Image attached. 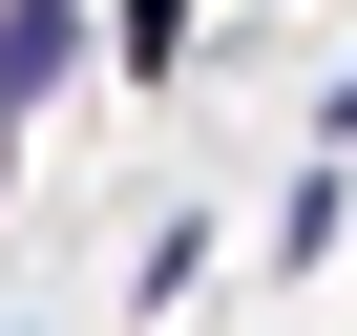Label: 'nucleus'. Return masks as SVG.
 I'll return each mask as SVG.
<instances>
[{"instance_id": "obj_1", "label": "nucleus", "mask_w": 357, "mask_h": 336, "mask_svg": "<svg viewBox=\"0 0 357 336\" xmlns=\"http://www.w3.org/2000/svg\"><path fill=\"white\" fill-rule=\"evenodd\" d=\"M63 63H84V0H0V105H43Z\"/></svg>"}, {"instance_id": "obj_2", "label": "nucleus", "mask_w": 357, "mask_h": 336, "mask_svg": "<svg viewBox=\"0 0 357 336\" xmlns=\"http://www.w3.org/2000/svg\"><path fill=\"white\" fill-rule=\"evenodd\" d=\"M0 168H22V105H0Z\"/></svg>"}]
</instances>
